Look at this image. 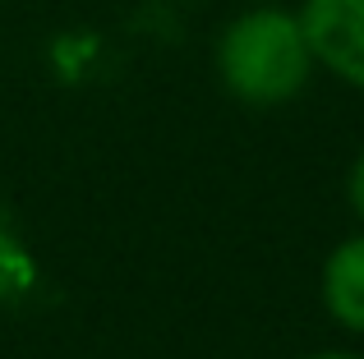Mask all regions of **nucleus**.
<instances>
[{"mask_svg":"<svg viewBox=\"0 0 364 359\" xmlns=\"http://www.w3.org/2000/svg\"><path fill=\"white\" fill-rule=\"evenodd\" d=\"M213 65L222 88L254 111L295 101L318 70L300 14L291 5H272V0L245 5L240 14L226 18L213 46Z\"/></svg>","mask_w":364,"mask_h":359,"instance_id":"f257e3e1","label":"nucleus"},{"mask_svg":"<svg viewBox=\"0 0 364 359\" xmlns=\"http://www.w3.org/2000/svg\"><path fill=\"white\" fill-rule=\"evenodd\" d=\"M295 14L309 37L314 65L364 92V0H300Z\"/></svg>","mask_w":364,"mask_h":359,"instance_id":"f03ea898","label":"nucleus"},{"mask_svg":"<svg viewBox=\"0 0 364 359\" xmlns=\"http://www.w3.org/2000/svg\"><path fill=\"white\" fill-rule=\"evenodd\" d=\"M323 309L332 323L364 336V235H350L323 263Z\"/></svg>","mask_w":364,"mask_h":359,"instance_id":"7ed1b4c3","label":"nucleus"},{"mask_svg":"<svg viewBox=\"0 0 364 359\" xmlns=\"http://www.w3.org/2000/svg\"><path fill=\"white\" fill-rule=\"evenodd\" d=\"M346 203H350V212L364 221V153L350 162V171H346Z\"/></svg>","mask_w":364,"mask_h":359,"instance_id":"20e7f679","label":"nucleus"},{"mask_svg":"<svg viewBox=\"0 0 364 359\" xmlns=\"http://www.w3.org/2000/svg\"><path fill=\"white\" fill-rule=\"evenodd\" d=\"M304 359H364V355H350V350H318V355H304Z\"/></svg>","mask_w":364,"mask_h":359,"instance_id":"39448f33","label":"nucleus"}]
</instances>
